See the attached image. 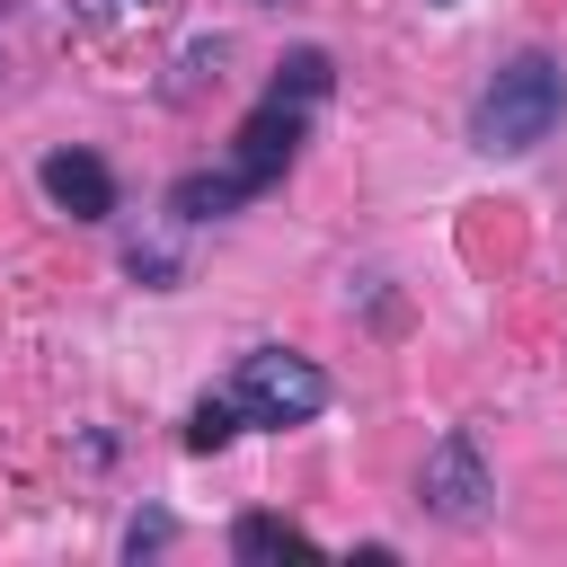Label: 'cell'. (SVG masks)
<instances>
[{"label": "cell", "instance_id": "cell-5", "mask_svg": "<svg viewBox=\"0 0 567 567\" xmlns=\"http://www.w3.org/2000/svg\"><path fill=\"white\" fill-rule=\"evenodd\" d=\"M35 186H44V204L71 213V221H106V213H115V177H106L97 151H44Z\"/></svg>", "mask_w": 567, "mask_h": 567}, {"label": "cell", "instance_id": "cell-7", "mask_svg": "<svg viewBox=\"0 0 567 567\" xmlns=\"http://www.w3.org/2000/svg\"><path fill=\"white\" fill-rule=\"evenodd\" d=\"M248 195H257V186H248L239 168H221V177H213V168H195V177H177V186H168V213H177V221H221V213H239Z\"/></svg>", "mask_w": 567, "mask_h": 567}, {"label": "cell", "instance_id": "cell-1", "mask_svg": "<svg viewBox=\"0 0 567 567\" xmlns=\"http://www.w3.org/2000/svg\"><path fill=\"white\" fill-rule=\"evenodd\" d=\"M558 115H567V71H558L549 53H523V62H505V71L478 89L470 142H478L487 159H523V151H540V142L558 133Z\"/></svg>", "mask_w": 567, "mask_h": 567}, {"label": "cell", "instance_id": "cell-10", "mask_svg": "<svg viewBox=\"0 0 567 567\" xmlns=\"http://www.w3.org/2000/svg\"><path fill=\"white\" fill-rule=\"evenodd\" d=\"M159 540H168V514H142V523L124 532V549H133V558H142V549H159Z\"/></svg>", "mask_w": 567, "mask_h": 567}, {"label": "cell", "instance_id": "cell-11", "mask_svg": "<svg viewBox=\"0 0 567 567\" xmlns=\"http://www.w3.org/2000/svg\"><path fill=\"white\" fill-rule=\"evenodd\" d=\"M89 9H97V18H115V9H151V0H89Z\"/></svg>", "mask_w": 567, "mask_h": 567}, {"label": "cell", "instance_id": "cell-6", "mask_svg": "<svg viewBox=\"0 0 567 567\" xmlns=\"http://www.w3.org/2000/svg\"><path fill=\"white\" fill-rule=\"evenodd\" d=\"M230 558H239V567H266V558H319V540H310L301 523H284V514H239V523H230Z\"/></svg>", "mask_w": 567, "mask_h": 567}, {"label": "cell", "instance_id": "cell-2", "mask_svg": "<svg viewBox=\"0 0 567 567\" xmlns=\"http://www.w3.org/2000/svg\"><path fill=\"white\" fill-rule=\"evenodd\" d=\"M230 399H239V416L248 425H310L319 408H328V372L310 363V354H284V346H257V354H239V381H230Z\"/></svg>", "mask_w": 567, "mask_h": 567}, {"label": "cell", "instance_id": "cell-8", "mask_svg": "<svg viewBox=\"0 0 567 567\" xmlns=\"http://www.w3.org/2000/svg\"><path fill=\"white\" fill-rule=\"evenodd\" d=\"M239 425H248L239 399H195V416H186V452H221Z\"/></svg>", "mask_w": 567, "mask_h": 567}, {"label": "cell", "instance_id": "cell-9", "mask_svg": "<svg viewBox=\"0 0 567 567\" xmlns=\"http://www.w3.org/2000/svg\"><path fill=\"white\" fill-rule=\"evenodd\" d=\"M275 89H284V97H301V106H319V97H328V53H310V44H301V53H284V80H275Z\"/></svg>", "mask_w": 567, "mask_h": 567}, {"label": "cell", "instance_id": "cell-4", "mask_svg": "<svg viewBox=\"0 0 567 567\" xmlns=\"http://www.w3.org/2000/svg\"><path fill=\"white\" fill-rule=\"evenodd\" d=\"M292 151H301V97L266 89V106H248V124H239V142H230V168L266 195V186L292 168Z\"/></svg>", "mask_w": 567, "mask_h": 567}, {"label": "cell", "instance_id": "cell-3", "mask_svg": "<svg viewBox=\"0 0 567 567\" xmlns=\"http://www.w3.org/2000/svg\"><path fill=\"white\" fill-rule=\"evenodd\" d=\"M487 496H496V478H487V461H478V434H470V425H452V434L425 452L416 505H425V514H443V523H478V514H487Z\"/></svg>", "mask_w": 567, "mask_h": 567}, {"label": "cell", "instance_id": "cell-12", "mask_svg": "<svg viewBox=\"0 0 567 567\" xmlns=\"http://www.w3.org/2000/svg\"><path fill=\"white\" fill-rule=\"evenodd\" d=\"M434 9H452V0H434Z\"/></svg>", "mask_w": 567, "mask_h": 567}]
</instances>
